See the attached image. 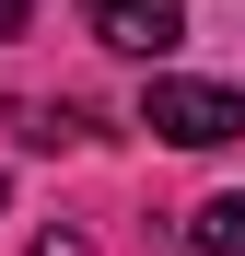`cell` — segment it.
Returning <instances> with one entry per match:
<instances>
[{"label":"cell","instance_id":"cell-1","mask_svg":"<svg viewBox=\"0 0 245 256\" xmlns=\"http://www.w3.org/2000/svg\"><path fill=\"white\" fill-rule=\"evenodd\" d=\"M140 128H152V140H175V152H222L233 128H245V94H222V82H152Z\"/></svg>","mask_w":245,"mask_h":256},{"label":"cell","instance_id":"cell-2","mask_svg":"<svg viewBox=\"0 0 245 256\" xmlns=\"http://www.w3.org/2000/svg\"><path fill=\"white\" fill-rule=\"evenodd\" d=\"M82 24H94L117 58H163V47H187V0H82Z\"/></svg>","mask_w":245,"mask_h":256},{"label":"cell","instance_id":"cell-3","mask_svg":"<svg viewBox=\"0 0 245 256\" xmlns=\"http://www.w3.org/2000/svg\"><path fill=\"white\" fill-rule=\"evenodd\" d=\"M187 244H198V256H245V186H233V198H198Z\"/></svg>","mask_w":245,"mask_h":256},{"label":"cell","instance_id":"cell-4","mask_svg":"<svg viewBox=\"0 0 245 256\" xmlns=\"http://www.w3.org/2000/svg\"><path fill=\"white\" fill-rule=\"evenodd\" d=\"M12 128H24L35 152H59V140H82V105H35V94H24V105H12Z\"/></svg>","mask_w":245,"mask_h":256},{"label":"cell","instance_id":"cell-5","mask_svg":"<svg viewBox=\"0 0 245 256\" xmlns=\"http://www.w3.org/2000/svg\"><path fill=\"white\" fill-rule=\"evenodd\" d=\"M35 256H94V244H82V233H35Z\"/></svg>","mask_w":245,"mask_h":256},{"label":"cell","instance_id":"cell-6","mask_svg":"<svg viewBox=\"0 0 245 256\" xmlns=\"http://www.w3.org/2000/svg\"><path fill=\"white\" fill-rule=\"evenodd\" d=\"M24 24H35V0H0V35H24Z\"/></svg>","mask_w":245,"mask_h":256}]
</instances>
